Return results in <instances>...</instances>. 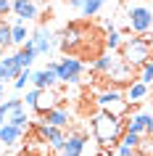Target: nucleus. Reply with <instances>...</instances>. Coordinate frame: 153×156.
I'll use <instances>...</instances> for the list:
<instances>
[{"label":"nucleus","instance_id":"nucleus-1","mask_svg":"<svg viewBox=\"0 0 153 156\" xmlns=\"http://www.w3.org/2000/svg\"><path fill=\"white\" fill-rule=\"evenodd\" d=\"M127 116H113L108 111H100L95 114L90 122H92V138L98 140V146H108V148H119L121 143V135L127 130Z\"/></svg>","mask_w":153,"mask_h":156},{"label":"nucleus","instance_id":"nucleus-2","mask_svg":"<svg viewBox=\"0 0 153 156\" xmlns=\"http://www.w3.org/2000/svg\"><path fill=\"white\" fill-rule=\"evenodd\" d=\"M119 53H121V58H124L127 64H132L135 69H140V66L153 56V34L143 32V34H135V37L124 40L121 48H119Z\"/></svg>","mask_w":153,"mask_h":156},{"label":"nucleus","instance_id":"nucleus-3","mask_svg":"<svg viewBox=\"0 0 153 156\" xmlns=\"http://www.w3.org/2000/svg\"><path fill=\"white\" fill-rule=\"evenodd\" d=\"M87 24L85 21H71V24H66L64 29H61V34H56L58 37V45L66 50V56H74V53H79L85 45L90 42L87 37Z\"/></svg>","mask_w":153,"mask_h":156},{"label":"nucleus","instance_id":"nucleus-4","mask_svg":"<svg viewBox=\"0 0 153 156\" xmlns=\"http://www.w3.org/2000/svg\"><path fill=\"white\" fill-rule=\"evenodd\" d=\"M95 103L100 106V111H108L113 116H127L132 108V103L124 98V90H119V87H106L103 93H98Z\"/></svg>","mask_w":153,"mask_h":156},{"label":"nucleus","instance_id":"nucleus-5","mask_svg":"<svg viewBox=\"0 0 153 156\" xmlns=\"http://www.w3.org/2000/svg\"><path fill=\"white\" fill-rule=\"evenodd\" d=\"M127 29L135 34L151 32L153 29V8L143 3H129L127 5Z\"/></svg>","mask_w":153,"mask_h":156},{"label":"nucleus","instance_id":"nucleus-6","mask_svg":"<svg viewBox=\"0 0 153 156\" xmlns=\"http://www.w3.org/2000/svg\"><path fill=\"white\" fill-rule=\"evenodd\" d=\"M135 72H137V69H135L132 64H127V61L121 58V53H119V56L113 58V64L108 66V72L100 74V77L108 82V87H127L132 80H137Z\"/></svg>","mask_w":153,"mask_h":156},{"label":"nucleus","instance_id":"nucleus-7","mask_svg":"<svg viewBox=\"0 0 153 156\" xmlns=\"http://www.w3.org/2000/svg\"><path fill=\"white\" fill-rule=\"evenodd\" d=\"M56 74H58V82L77 85L82 80V74H85V64H82V58H77V56H66V58H61L56 64Z\"/></svg>","mask_w":153,"mask_h":156},{"label":"nucleus","instance_id":"nucleus-8","mask_svg":"<svg viewBox=\"0 0 153 156\" xmlns=\"http://www.w3.org/2000/svg\"><path fill=\"white\" fill-rule=\"evenodd\" d=\"M124 122H127V130L137 132L143 138H153V111H135Z\"/></svg>","mask_w":153,"mask_h":156},{"label":"nucleus","instance_id":"nucleus-9","mask_svg":"<svg viewBox=\"0 0 153 156\" xmlns=\"http://www.w3.org/2000/svg\"><path fill=\"white\" fill-rule=\"evenodd\" d=\"M37 135H40L42 143H48L53 151H61L64 146V127H56V124H48V122H37Z\"/></svg>","mask_w":153,"mask_h":156},{"label":"nucleus","instance_id":"nucleus-10","mask_svg":"<svg viewBox=\"0 0 153 156\" xmlns=\"http://www.w3.org/2000/svg\"><path fill=\"white\" fill-rule=\"evenodd\" d=\"M29 40H32L34 50H37V56H48L50 50L56 48V42H58V40H53V34H50V29H48L45 24L37 27V29L29 34Z\"/></svg>","mask_w":153,"mask_h":156},{"label":"nucleus","instance_id":"nucleus-11","mask_svg":"<svg viewBox=\"0 0 153 156\" xmlns=\"http://www.w3.org/2000/svg\"><path fill=\"white\" fill-rule=\"evenodd\" d=\"M56 82H58V74H56V69H50V66H45V69H37V72L32 74V87H37V90L56 87Z\"/></svg>","mask_w":153,"mask_h":156},{"label":"nucleus","instance_id":"nucleus-12","mask_svg":"<svg viewBox=\"0 0 153 156\" xmlns=\"http://www.w3.org/2000/svg\"><path fill=\"white\" fill-rule=\"evenodd\" d=\"M21 69H24V66L19 64L16 53H13V56H3V58H0V82H8V80H16Z\"/></svg>","mask_w":153,"mask_h":156},{"label":"nucleus","instance_id":"nucleus-13","mask_svg":"<svg viewBox=\"0 0 153 156\" xmlns=\"http://www.w3.org/2000/svg\"><path fill=\"white\" fill-rule=\"evenodd\" d=\"M85 143H87V135L85 132H71V135H66L64 138V146H61V151L64 154H74V156H82V151H85Z\"/></svg>","mask_w":153,"mask_h":156},{"label":"nucleus","instance_id":"nucleus-14","mask_svg":"<svg viewBox=\"0 0 153 156\" xmlns=\"http://www.w3.org/2000/svg\"><path fill=\"white\" fill-rule=\"evenodd\" d=\"M40 8H37V3L34 0H13V16L21 19V21H32L37 19Z\"/></svg>","mask_w":153,"mask_h":156},{"label":"nucleus","instance_id":"nucleus-15","mask_svg":"<svg viewBox=\"0 0 153 156\" xmlns=\"http://www.w3.org/2000/svg\"><path fill=\"white\" fill-rule=\"evenodd\" d=\"M148 93H151V85H145L143 80H132V82L127 85V90H124V98H127L129 103H140V101L148 98Z\"/></svg>","mask_w":153,"mask_h":156},{"label":"nucleus","instance_id":"nucleus-16","mask_svg":"<svg viewBox=\"0 0 153 156\" xmlns=\"http://www.w3.org/2000/svg\"><path fill=\"white\" fill-rule=\"evenodd\" d=\"M21 138H24V130H21V127H16V124L5 122L3 127H0V146L13 148V146H16V143H19Z\"/></svg>","mask_w":153,"mask_h":156},{"label":"nucleus","instance_id":"nucleus-17","mask_svg":"<svg viewBox=\"0 0 153 156\" xmlns=\"http://www.w3.org/2000/svg\"><path fill=\"white\" fill-rule=\"evenodd\" d=\"M42 122H48V124H56V127H66L69 124V114H66V108H48L45 114H42Z\"/></svg>","mask_w":153,"mask_h":156},{"label":"nucleus","instance_id":"nucleus-18","mask_svg":"<svg viewBox=\"0 0 153 156\" xmlns=\"http://www.w3.org/2000/svg\"><path fill=\"white\" fill-rule=\"evenodd\" d=\"M16 58H19V64L24 66H32L34 61H37V50H34V45H32V40H26L24 45H21V48L16 50Z\"/></svg>","mask_w":153,"mask_h":156},{"label":"nucleus","instance_id":"nucleus-19","mask_svg":"<svg viewBox=\"0 0 153 156\" xmlns=\"http://www.w3.org/2000/svg\"><path fill=\"white\" fill-rule=\"evenodd\" d=\"M53 106H56V93H53V87H48V90H42V93H40V101H37L34 111L42 116L48 108H53Z\"/></svg>","mask_w":153,"mask_h":156},{"label":"nucleus","instance_id":"nucleus-20","mask_svg":"<svg viewBox=\"0 0 153 156\" xmlns=\"http://www.w3.org/2000/svg\"><path fill=\"white\" fill-rule=\"evenodd\" d=\"M103 5H106V0H82V3H79V13H82V16H87V19H92V16L100 13Z\"/></svg>","mask_w":153,"mask_h":156},{"label":"nucleus","instance_id":"nucleus-21","mask_svg":"<svg viewBox=\"0 0 153 156\" xmlns=\"http://www.w3.org/2000/svg\"><path fill=\"white\" fill-rule=\"evenodd\" d=\"M11 32H13V45H24L26 40H29V32H26V21H21V19H16V24H11Z\"/></svg>","mask_w":153,"mask_h":156},{"label":"nucleus","instance_id":"nucleus-22","mask_svg":"<svg viewBox=\"0 0 153 156\" xmlns=\"http://www.w3.org/2000/svg\"><path fill=\"white\" fill-rule=\"evenodd\" d=\"M19 108H24V98H8V101H0V116H5L8 119L13 111Z\"/></svg>","mask_w":153,"mask_h":156},{"label":"nucleus","instance_id":"nucleus-23","mask_svg":"<svg viewBox=\"0 0 153 156\" xmlns=\"http://www.w3.org/2000/svg\"><path fill=\"white\" fill-rule=\"evenodd\" d=\"M121 42H124V40H121V32H119V29H113V27L106 32V37H103V45H106L108 50H119Z\"/></svg>","mask_w":153,"mask_h":156},{"label":"nucleus","instance_id":"nucleus-24","mask_svg":"<svg viewBox=\"0 0 153 156\" xmlns=\"http://www.w3.org/2000/svg\"><path fill=\"white\" fill-rule=\"evenodd\" d=\"M0 45H3L5 50L13 45V32H11V24L5 21V19H0Z\"/></svg>","mask_w":153,"mask_h":156},{"label":"nucleus","instance_id":"nucleus-25","mask_svg":"<svg viewBox=\"0 0 153 156\" xmlns=\"http://www.w3.org/2000/svg\"><path fill=\"white\" fill-rule=\"evenodd\" d=\"M32 66H26V69H21V72H19V77H16V80H13V87H16V90H24V87H26V85H29V82H32Z\"/></svg>","mask_w":153,"mask_h":156},{"label":"nucleus","instance_id":"nucleus-26","mask_svg":"<svg viewBox=\"0 0 153 156\" xmlns=\"http://www.w3.org/2000/svg\"><path fill=\"white\" fill-rule=\"evenodd\" d=\"M137 72H140V77H137V80H143L145 85H153V56L148 58V61H145Z\"/></svg>","mask_w":153,"mask_h":156},{"label":"nucleus","instance_id":"nucleus-27","mask_svg":"<svg viewBox=\"0 0 153 156\" xmlns=\"http://www.w3.org/2000/svg\"><path fill=\"white\" fill-rule=\"evenodd\" d=\"M8 122L16 124V127H21V130H26V127H29V116H26L24 108H19V111H13V114L8 116Z\"/></svg>","mask_w":153,"mask_h":156},{"label":"nucleus","instance_id":"nucleus-28","mask_svg":"<svg viewBox=\"0 0 153 156\" xmlns=\"http://www.w3.org/2000/svg\"><path fill=\"white\" fill-rule=\"evenodd\" d=\"M121 143L124 146H132L137 151V146L143 143V135H137V132H132V130H124V135H121Z\"/></svg>","mask_w":153,"mask_h":156},{"label":"nucleus","instance_id":"nucleus-29","mask_svg":"<svg viewBox=\"0 0 153 156\" xmlns=\"http://www.w3.org/2000/svg\"><path fill=\"white\" fill-rule=\"evenodd\" d=\"M40 93L42 90H37V87H32V90H29V93H26V98H24V103H26V106H37V101H40Z\"/></svg>","mask_w":153,"mask_h":156},{"label":"nucleus","instance_id":"nucleus-30","mask_svg":"<svg viewBox=\"0 0 153 156\" xmlns=\"http://www.w3.org/2000/svg\"><path fill=\"white\" fill-rule=\"evenodd\" d=\"M8 13H13V0H0V16L5 19Z\"/></svg>","mask_w":153,"mask_h":156},{"label":"nucleus","instance_id":"nucleus-31","mask_svg":"<svg viewBox=\"0 0 153 156\" xmlns=\"http://www.w3.org/2000/svg\"><path fill=\"white\" fill-rule=\"evenodd\" d=\"M116 154H119V156H135V148H132V146H124V143H119Z\"/></svg>","mask_w":153,"mask_h":156},{"label":"nucleus","instance_id":"nucleus-32","mask_svg":"<svg viewBox=\"0 0 153 156\" xmlns=\"http://www.w3.org/2000/svg\"><path fill=\"white\" fill-rule=\"evenodd\" d=\"M3 95H5V90H3V82H0V101H3Z\"/></svg>","mask_w":153,"mask_h":156},{"label":"nucleus","instance_id":"nucleus-33","mask_svg":"<svg viewBox=\"0 0 153 156\" xmlns=\"http://www.w3.org/2000/svg\"><path fill=\"white\" fill-rule=\"evenodd\" d=\"M5 122H8V119H5V116H0V127H3V124H5Z\"/></svg>","mask_w":153,"mask_h":156},{"label":"nucleus","instance_id":"nucleus-34","mask_svg":"<svg viewBox=\"0 0 153 156\" xmlns=\"http://www.w3.org/2000/svg\"><path fill=\"white\" fill-rule=\"evenodd\" d=\"M3 56H5V48H3V45H0V58H3Z\"/></svg>","mask_w":153,"mask_h":156},{"label":"nucleus","instance_id":"nucleus-35","mask_svg":"<svg viewBox=\"0 0 153 156\" xmlns=\"http://www.w3.org/2000/svg\"><path fill=\"white\" fill-rule=\"evenodd\" d=\"M58 156H74V154H64V151H58Z\"/></svg>","mask_w":153,"mask_h":156},{"label":"nucleus","instance_id":"nucleus-36","mask_svg":"<svg viewBox=\"0 0 153 156\" xmlns=\"http://www.w3.org/2000/svg\"><path fill=\"white\" fill-rule=\"evenodd\" d=\"M0 19H3V16H0Z\"/></svg>","mask_w":153,"mask_h":156}]
</instances>
